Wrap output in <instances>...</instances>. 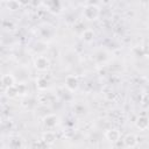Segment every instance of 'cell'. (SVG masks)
Here are the masks:
<instances>
[{
  "instance_id": "cell-1",
  "label": "cell",
  "mask_w": 149,
  "mask_h": 149,
  "mask_svg": "<svg viewBox=\"0 0 149 149\" xmlns=\"http://www.w3.org/2000/svg\"><path fill=\"white\" fill-rule=\"evenodd\" d=\"M99 14H100L99 8L95 5H88V6H86L84 8V12H83L84 17L87 19V20H91V21L92 20H97L98 16H99Z\"/></svg>"
},
{
  "instance_id": "cell-2",
  "label": "cell",
  "mask_w": 149,
  "mask_h": 149,
  "mask_svg": "<svg viewBox=\"0 0 149 149\" xmlns=\"http://www.w3.org/2000/svg\"><path fill=\"white\" fill-rule=\"evenodd\" d=\"M35 68L38 70V71H47L50 66V63H49V59L44 56H38L36 59H35Z\"/></svg>"
},
{
  "instance_id": "cell-3",
  "label": "cell",
  "mask_w": 149,
  "mask_h": 149,
  "mask_svg": "<svg viewBox=\"0 0 149 149\" xmlns=\"http://www.w3.org/2000/svg\"><path fill=\"white\" fill-rule=\"evenodd\" d=\"M65 86H66V88H68L69 91H71V92L76 91V90L78 88V86H79L78 78H77L76 76H72V74L68 76V77L65 78Z\"/></svg>"
},
{
  "instance_id": "cell-4",
  "label": "cell",
  "mask_w": 149,
  "mask_h": 149,
  "mask_svg": "<svg viewBox=\"0 0 149 149\" xmlns=\"http://www.w3.org/2000/svg\"><path fill=\"white\" fill-rule=\"evenodd\" d=\"M105 136H106V139H107L109 142L116 143V142H119V140H120V132L116 130V129H108V130L105 133Z\"/></svg>"
},
{
  "instance_id": "cell-5",
  "label": "cell",
  "mask_w": 149,
  "mask_h": 149,
  "mask_svg": "<svg viewBox=\"0 0 149 149\" xmlns=\"http://www.w3.org/2000/svg\"><path fill=\"white\" fill-rule=\"evenodd\" d=\"M57 122H58V118H57L55 114H48L47 116L43 118V123H44V126L48 127V128L55 127V126L57 125Z\"/></svg>"
},
{
  "instance_id": "cell-6",
  "label": "cell",
  "mask_w": 149,
  "mask_h": 149,
  "mask_svg": "<svg viewBox=\"0 0 149 149\" xmlns=\"http://www.w3.org/2000/svg\"><path fill=\"white\" fill-rule=\"evenodd\" d=\"M149 126V121H148V118L147 116H140L137 120H136V127L140 129V130H146Z\"/></svg>"
},
{
  "instance_id": "cell-7",
  "label": "cell",
  "mask_w": 149,
  "mask_h": 149,
  "mask_svg": "<svg viewBox=\"0 0 149 149\" xmlns=\"http://www.w3.org/2000/svg\"><path fill=\"white\" fill-rule=\"evenodd\" d=\"M123 142H125V146L128 147V148H134V147L137 144V143H136V136L133 135V134H128V135L125 137Z\"/></svg>"
},
{
  "instance_id": "cell-8",
  "label": "cell",
  "mask_w": 149,
  "mask_h": 149,
  "mask_svg": "<svg viewBox=\"0 0 149 149\" xmlns=\"http://www.w3.org/2000/svg\"><path fill=\"white\" fill-rule=\"evenodd\" d=\"M81 38H83V41H85V42H91V41H93V38H94V31L91 30V29H85V30L83 31V34H81Z\"/></svg>"
},
{
  "instance_id": "cell-9",
  "label": "cell",
  "mask_w": 149,
  "mask_h": 149,
  "mask_svg": "<svg viewBox=\"0 0 149 149\" xmlns=\"http://www.w3.org/2000/svg\"><path fill=\"white\" fill-rule=\"evenodd\" d=\"M36 86H37V88H38V90L44 91V90H47V88L49 87V81H48L45 78L40 77V78L36 80Z\"/></svg>"
},
{
  "instance_id": "cell-10",
  "label": "cell",
  "mask_w": 149,
  "mask_h": 149,
  "mask_svg": "<svg viewBox=\"0 0 149 149\" xmlns=\"http://www.w3.org/2000/svg\"><path fill=\"white\" fill-rule=\"evenodd\" d=\"M1 81H2V85H5L6 87L14 85V77L12 74H3L1 77Z\"/></svg>"
},
{
  "instance_id": "cell-11",
  "label": "cell",
  "mask_w": 149,
  "mask_h": 149,
  "mask_svg": "<svg viewBox=\"0 0 149 149\" xmlns=\"http://www.w3.org/2000/svg\"><path fill=\"white\" fill-rule=\"evenodd\" d=\"M43 141L45 142V143H54L55 141H56V135H55V133H52V132H47L44 135H43Z\"/></svg>"
},
{
  "instance_id": "cell-12",
  "label": "cell",
  "mask_w": 149,
  "mask_h": 149,
  "mask_svg": "<svg viewBox=\"0 0 149 149\" xmlns=\"http://www.w3.org/2000/svg\"><path fill=\"white\" fill-rule=\"evenodd\" d=\"M6 94H7V97H9V98H15V97L17 95L16 85H10V86H7V88H6Z\"/></svg>"
},
{
  "instance_id": "cell-13",
  "label": "cell",
  "mask_w": 149,
  "mask_h": 149,
  "mask_svg": "<svg viewBox=\"0 0 149 149\" xmlns=\"http://www.w3.org/2000/svg\"><path fill=\"white\" fill-rule=\"evenodd\" d=\"M20 7V3L17 0H7V8L9 10H17Z\"/></svg>"
},
{
  "instance_id": "cell-14",
  "label": "cell",
  "mask_w": 149,
  "mask_h": 149,
  "mask_svg": "<svg viewBox=\"0 0 149 149\" xmlns=\"http://www.w3.org/2000/svg\"><path fill=\"white\" fill-rule=\"evenodd\" d=\"M16 90H17V95H26L28 93V87L26 84H17Z\"/></svg>"
},
{
  "instance_id": "cell-15",
  "label": "cell",
  "mask_w": 149,
  "mask_h": 149,
  "mask_svg": "<svg viewBox=\"0 0 149 149\" xmlns=\"http://www.w3.org/2000/svg\"><path fill=\"white\" fill-rule=\"evenodd\" d=\"M42 2H43L44 6H47L48 8H50L52 6V3L55 2V0H42Z\"/></svg>"
},
{
  "instance_id": "cell-16",
  "label": "cell",
  "mask_w": 149,
  "mask_h": 149,
  "mask_svg": "<svg viewBox=\"0 0 149 149\" xmlns=\"http://www.w3.org/2000/svg\"><path fill=\"white\" fill-rule=\"evenodd\" d=\"M134 50H135V51H139V54L136 55L137 57H142V56L144 55V52H143V49H142L141 47H137V48H135Z\"/></svg>"
},
{
  "instance_id": "cell-17",
  "label": "cell",
  "mask_w": 149,
  "mask_h": 149,
  "mask_svg": "<svg viewBox=\"0 0 149 149\" xmlns=\"http://www.w3.org/2000/svg\"><path fill=\"white\" fill-rule=\"evenodd\" d=\"M29 2H30V0H19L20 6H27Z\"/></svg>"
},
{
  "instance_id": "cell-18",
  "label": "cell",
  "mask_w": 149,
  "mask_h": 149,
  "mask_svg": "<svg viewBox=\"0 0 149 149\" xmlns=\"http://www.w3.org/2000/svg\"><path fill=\"white\" fill-rule=\"evenodd\" d=\"M2 86V81H1V78H0V87Z\"/></svg>"
}]
</instances>
